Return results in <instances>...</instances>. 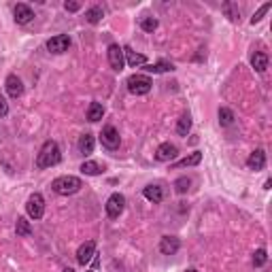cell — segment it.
Wrapping results in <instances>:
<instances>
[{
  "mask_svg": "<svg viewBox=\"0 0 272 272\" xmlns=\"http://www.w3.org/2000/svg\"><path fill=\"white\" fill-rule=\"evenodd\" d=\"M270 9H272V3H266V5H261V7L257 9V11L253 13V17H251V24H253V26H255V24H259L261 19H264V15L270 11Z\"/></svg>",
  "mask_w": 272,
  "mask_h": 272,
  "instance_id": "obj_29",
  "label": "cell"
},
{
  "mask_svg": "<svg viewBox=\"0 0 272 272\" xmlns=\"http://www.w3.org/2000/svg\"><path fill=\"white\" fill-rule=\"evenodd\" d=\"M234 111L232 109H226V106H221L219 109V123L223 125V128H230L232 123H234Z\"/></svg>",
  "mask_w": 272,
  "mask_h": 272,
  "instance_id": "obj_27",
  "label": "cell"
},
{
  "mask_svg": "<svg viewBox=\"0 0 272 272\" xmlns=\"http://www.w3.org/2000/svg\"><path fill=\"white\" fill-rule=\"evenodd\" d=\"M151 85H153V81L149 79L147 75H132L130 79H128V90H130V94H134V96H145V94H149V92H151Z\"/></svg>",
  "mask_w": 272,
  "mask_h": 272,
  "instance_id": "obj_4",
  "label": "cell"
},
{
  "mask_svg": "<svg viewBox=\"0 0 272 272\" xmlns=\"http://www.w3.org/2000/svg\"><path fill=\"white\" fill-rule=\"evenodd\" d=\"M189 130H191V117H189V113H185L177 121V132H179V136H187Z\"/></svg>",
  "mask_w": 272,
  "mask_h": 272,
  "instance_id": "obj_26",
  "label": "cell"
},
{
  "mask_svg": "<svg viewBox=\"0 0 272 272\" xmlns=\"http://www.w3.org/2000/svg\"><path fill=\"white\" fill-rule=\"evenodd\" d=\"M141 30H145V32H153L155 28H158V19L155 17H141Z\"/></svg>",
  "mask_w": 272,
  "mask_h": 272,
  "instance_id": "obj_30",
  "label": "cell"
},
{
  "mask_svg": "<svg viewBox=\"0 0 272 272\" xmlns=\"http://www.w3.org/2000/svg\"><path fill=\"white\" fill-rule=\"evenodd\" d=\"M143 196L147 198L149 202H153V204H160L164 200V189L160 185H147L143 189Z\"/></svg>",
  "mask_w": 272,
  "mask_h": 272,
  "instance_id": "obj_17",
  "label": "cell"
},
{
  "mask_svg": "<svg viewBox=\"0 0 272 272\" xmlns=\"http://www.w3.org/2000/svg\"><path fill=\"white\" fill-rule=\"evenodd\" d=\"M191 187V179L189 177H179L177 181H174V191L177 193H187Z\"/></svg>",
  "mask_w": 272,
  "mask_h": 272,
  "instance_id": "obj_28",
  "label": "cell"
},
{
  "mask_svg": "<svg viewBox=\"0 0 272 272\" xmlns=\"http://www.w3.org/2000/svg\"><path fill=\"white\" fill-rule=\"evenodd\" d=\"M143 71L145 73H153V75H160V73H172L174 71V66L170 62H155V64H145L143 66Z\"/></svg>",
  "mask_w": 272,
  "mask_h": 272,
  "instance_id": "obj_19",
  "label": "cell"
},
{
  "mask_svg": "<svg viewBox=\"0 0 272 272\" xmlns=\"http://www.w3.org/2000/svg\"><path fill=\"white\" fill-rule=\"evenodd\" d=\"M60 162H62L60 145L55 141H45L41 151L36 155V168H51V166H57Z\"/></svg>",
  "mask_w": 272,
  "mask_h": 272,
  "instance_id": "obj_1",
  "label": "cell"
},
{
  "mask_svg": "<svg viewBox=\"0 0 272 272\" xmlns=\"http://www.w3.org/2000/svg\"><path fill=\"white\" fill-rule=\"evenodd\" d=\"M26 213H28V217L30 219H43L45 215V198H43V193H38L34 191L30 198H28L26 202Z\"/></svg>",
  "mask_w": 272,
  "mask_h": 272,
  "instance_id": "obj_3",
  "label": "cell"
},
{
  "mask_svg": "<svg viewBox=\"0 0 272 272\" xmlns=\"http://www.w3.org/2000/svg\"><path fill=\"white\" fill-rule=\"evenodd\" d=\"M268 261V251L266 249H257L255 253H253V266L255 268H261Z\"/></svg>",
  "mask_w": 272,
  "mask_h": 272,
  "instance_id": "obj_31",
  "label": "cell"
},
{
  "mask_svg": "<svg viewBox=\"0 0 272 272\" xmlns=\"http://www.w3.org/2000/svg\"><path fill=\"white\" fill-rule=\"evenodd\" d=\"M94 255H96V242L87 240V242H83V245L79 247V251H77V261H79L81 266H85Z\"/></svg>",
  "mask_w": 272,
  "mask_h": 272,
  "instance_id": "obj_13",
  "label": "cell"
},
{
  "mask_svg": "<svg viewBox=\"0 0 272 272\" xmlns=\"http://www.w3.org/2000/svg\"><path fill=\"white\" fill-rule=\"evenodd\" d=\"M181 249V240L177 236H164L160 240V251L164 255H174Z\"/></svg>",
  "mask_w": 272,
  "mask_h": 272,
  "instance_id": "obj_14",
  "label": "cell"
},
{
  "mask_svg": "<svg viewBox=\"0 0 272 272\" xmlns=\"http://www.w3.org/2000/svg\"><path fill=\"white\" fill-rule=\"evenodd\" d=\"M15 234L17 236H30L32 234V226H30V221H28L26 217H17V223H15Z\"/></svg>",
  "mask_w": 272,
  "mask_h": 272,
  "instance_id": "obj_23",
  "label": "cell"
},
{
  "mask_svg": "<svg viewBox=\"0 0 272 272\" xmlns=\"http://www.w3.org/2000/svg\"><path fill=\"white\" fill-rule=\"evenodd\" d=\"M202 162V153L200 151H193V153H189L187 158H183V160H179V162H174L172 164V168H187V166H198V164Z\"/></svg>",
  "mask_w": 272,
  "mask_h": 272,
  "instance_id": "obj_18",
  "label": "cell"
},
{
  "mask_svg": "<svg viewBox=\"0 0 272 272\" xmlns=\"http://www.w3.org/2000/svg\"><path fill=\"white\" fill-rule=\"evenodd\" d=\"M81 172L87 174V177H98V174L104 172V166H102V164H98V162L87 160V162L81 164Z\"/></svg>",
  "mask_w": 272,
  "mask_h": 272,
  "instance_id": "obj_20",
  "label": "cell"
},
{
  "mask_svg": "<svg viewBox=\"0 0 272 272\" xmlns=\"http://www.w3.org/2000/svg\"><path fill=\"white\" fill-rule=\"evenodd\" d=\"M179 155V149H177V145H172V143H162L158 151H155V160L158 162H170L174 160Z\"/></svg>",
  "mask_w": 272,
  "mask_h": 272,
  "instance_id": "obj_10",
  "label": "cell"
},
{
  "mask_svg": "<svg viewBox=\"0 0 272 272\" xmlns=\"http://www.w3.org/2000/svg\"><path fill=\"white\" fill-rule=\"evenodd\" d=\"M123 57H125V62H128L132 68L147 64V57L141 55V53H136V51H132V47H123Z\"/></svg>",
  "mask_w": 272,
  "mask_h": 272,
  "instance_id": "obj_15",
  "label": "cell"
},
{
  "mask_svg": "<svg viewBox=\"0 0 272 272\" xmlns=\"http://www.w3.org/2000/svg\"><path fill=\"white\" fill-rule=\"evenodd\" d=\"M64 9H66V11H71V13H75V11H79V9H81V3H77V0H66Z\"/></svg>",
  "mask_w": 272,
  "mask_h": 272,
  "instance_id": "obj_32",
  "label": "cell"
},
{
  "mask_svg": "<svg viewBox=\"0 0 272 272\" xmlns=\"http://www.w3.org/2000/svg\"><path fill=\"white\" fill-rule=\"evenodd\" d=\"M87 272H94V270H87Z\"/></svg>",
  "mask_w": 272,
  "mask_h": 272,
  "instance_id": "obj_36",
  "label": "cell"
},
{
  "mask_svg": "<svg viewBox=\"0 0 272 272\" xmlns=\"http://www.w3.org/2000/svg\"><path fill=\"white\" fill-rule=\"evenodd\" d=\"M62 272H75V270H73V268H64Z\"/></svg>",
  "mask_w": 272,
  "mask_h": 272,
  "instance_id": "obj_35",
  "label": "cell"
},
{
  "mask_svg": "<svg viewBox=\"0 0 272 272\" xmlns=\"http://www.w3.org/2000/svg\"><path fill=\"white\" fill-rule=\"evenodd\" d=\"M119 143H121V136L117 132V128L115 125H104L102 132H100V145L104 149H109V151H115V149H119Z\"/></svg>",
  "mask_w": 272,
  "mask_h": 272,
  "instance_id": "obj_5",
  "label": "cell"
},
{
  "mask_svg": "<svg viewBox=\"0 0 272 272\" xmlns=\"http://www.w3.org/2000/svg\"><path fill=\"white\" fill-rule=\"evenodd\" d=\"M106 55H109V64L115 73H121L123 66H125V57H123V47H119L117 43H111L109 45V51H106Z\"/></svg>",
  "mask_w": 272,
  "mask_h": 272,
  "instance_id": "obj_7",
  "label": "cell"
},
{
  "mask_svg": "<svg viewBox=\"0 0 272 272\" xmlns=\"http://www.w3.org/2000/svg\"><path fill=\"white\" fill-rule=\"evenodd\" d=\"M251 66L255 68V73L264 75L266 68H268V55L264 51H255L253 55H251Z\"/></svg>",
  "mask_w": 272,
  "mask_h": 272,
  "instance_id": "obj_16",
  "label": "cell"
},
{
  "mask_svg": "<svg viewBox=\"0 0 272 272\" xmlns=\"http://www.w3.org/2000/svg\"><path fill=\"white\" fill-rule=\"evenodd\" d=\"M45 47H47V51H51V53H64V51H68V47H71V36L55 34L45 43Z\"/></svg>",
  "mask_w": 272,
  "mask_h": 272,
  "instance_id": "obj_8",
  "label": "cell"
},
{
  "mask_svg": "<svg viewBox=\"0 0 272 272\" xmlns=\"http://www.w3.org/2000/svg\"><path fill=\"white\" fill-rule=\"evenodd\" d=\"M83 187V181L79 177H73V174H64V177H57L51 181V189L60 196H73Z\"/></svg>",
  "mask_w": 272,
  "mask_h": 272,
  "instance_id": "obj_2",
  "label": "cell"
},
{
  "mask_svg": "<svg viewBox=\"0 0 272 272\" xmlns=\"http://www.w3.org/2000/svg\"><path fill=\"white\" fill-rule=\"evenodd\" d=\"M104 209H106V215H109L111 219H117L121 213H123V209H125V198H123V193H119V191L111 193L109 200H106V204H104Z\"/></svg>",
  "mask_w": 272,
  "mask_h": 272,
  "instance_id": "obj_6",
  "label": "cell"
},
{
  "mask_svg": "<svg viewBox=\"0 0 272 272\" xmlns=\"http://www.w3.org/2000/svg\"><path fill=\"white\" fill-rule=\"evenodd\" d=\"M247 168L249 170H264L266 168V151L264 149H255L253 153L249 155V160H247Z\"/></svg>",
  "mask_w": 272,
  "mask_h": 272,
  "instance_id": "obj_12",
  "label": "cell"
},
{
  "mask_svg": "<svg viewBox=\"0 0 272 272\" xmlns=\"http://www.w3.org/2000/svg\"><path fill=\"white\" fill-rule=\"evenodd\" d=\"M102 17H104L102 7H90V9L85 11V22H87V24H98Z\"/></svg>",
  "mask_w": 272,
  "mask_h": 272,
  "instance_id": "obj_24",
  "label": "cell"
},
{
  "mask_svg": "<svg viewBox=\"0 0 272 272\" xmlns=\"http://www.w3.org/2000/svg\"><path fill=\"white\" fill-rule=\"evenodd\" d=\"M7 115H9V102L5 100V96L0 94V119L7 117Z\"/></svg>",
  "mask_w": 272,
  "mask_h": 272,
  "instance_id": "obj_33",
  "label": "cell"
},
{
  "mask_svg": "<svg viewBox=\"0 0 272 272\" xmlns=\"http://www.w3.org/2000/svg\"><path fill=\"white\" fill-rule=\"evenodd\" d=\"M102 117H104V106L100 102H92L90 109H87V121L96 123V121H100Z\"/></svg>",
  "mask_w": 272,
  "mask_h": 272,
  "instance_id": "obj_21",
  "label": "cell"
},
{
  "mask_svg": "<svg viewBox=\"0 0 272 272\" xmlns=\"http://www.w3.org/2000/svg\"><path fill=\"white\" fill-rule=\"evenodd\" d=\"M221 11L228 15L230 22H238V19H240L238 5H234V3H223V5H221Z\"/></svg>",
  "mask_w": 272,
  "mask_h": 272,
  "instance_id": "obj_25",
  "label": "cell"
},
{
  "mask_svg": "<svg viewBox=\"0 0 272 272\" xmlns=\"http://www.w3.org/2000/svg\"><path fill=\"white\" fill-rule=\"evenodd\" d=\"M79 153L81 155H92L94 153V136L87 132L79 139Z\"/></svg>",
  "mask_w": 272,
  "mask_h": 272,
  "instance_id": "obj_22",
  "label": "cell"
},
{
  "mask_svg": "<svg viewBox=\"0 0 272 272\" xmlns=\"http://www.w3.org/2000/svg\"><path fill=\"white\" fill-rule=\"evenodd\" d=\"M13 15H15V24H19V26H26V24H30L34 19V11L28 5H24V3L15 5Z\"/></svg>",
  "mask_w": 272,
  "mask_h": 272,
  "instance_id": "obj_9",
  "label": "cell"
},
{
  "mask_svg": "<svg viewBox=\"0 0 272 272\" xmlns=\"http://www.w3.org/2000/svg\"><path fill=\"white\" fill-rule=\"evenodd\" d=\"M183 272H198L196 268H187V270H183Z\"/></svg>",
  "mask_w": 272,
  "mask_h": 272,
  "instance_id": "obj_34",
  "label": "cell"
},
{
  "mask_svg": "<svg viewBox=\"0 0 272 272\" xmlns=\"http://www.w3.org/2000/svg\"><path fill=\"white\" fill-rule=\"evenodd\" d=\"M5 87H7V94L11 96V98H19V96L24 94V83L17 75H9L5 81Z\"/></svg>",
  "mask_w": 272,
  "mask_h": 272,
  "instance_id": "obj_11",
  "label": "cell"
}]
</instances>
